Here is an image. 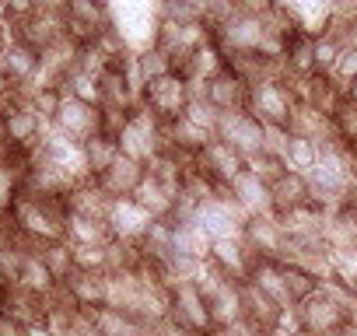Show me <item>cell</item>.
<instances>
[{"instance_id": "obj_1", "label": "cell", "mask_w": 357, "mask_h": 336, "mask_svg": "<svg viewBox=\"0 0 357 336\" xmlns=\"http://www.w3.org/2000/svg\"><path fill=\"white\" fill-rule=\"evenodd\" d=\"M109 22L130 53H144L158 43L161 0H109Z\"/></svg>"}, {"instance_id": "obj_2", "label": "cell", "mask_w": 357, "mask_h": 336, "mask_svg": "<svg viewBox=\"0 0 357 336\" xmlns=\"http://www.w3.org/2000/svg\"><path fill=\"white\" fill-rule=\"evenodd\" d=\"M161 126H165V123H161L151 109H144V105L137 102V109L126 116V123H123V130H119V137H116L119 154H126V158L147 165V161L161 151Z\"/></svg>"}, {"instance_id": "obj_3", "label": "cell", "mask_w": 357, "mask_h": 336, "mask_svg": "<svg viewBox=\"0 0 357 336\" xmlns=\"http://www.w3.org/2000/svg\"><path fill=\"white\" fill-rule=\"evenodd\" d=\"M193 221L204 228V235H207L211 242H225V238H242L249 214L231 200L228 190H221L218 197H211V200H204V204L197 207Z\"/></svg>"}, {"instance_id": "obj_4", "label": "cell", "mask_w": 357, "mask_h": 336, "mask_svg": "<svg viewBox=\"0 0 357 336\" xmlns=\"http://www.w3.org/2000/svg\"><path fill=\"white\" fill-rule=\"evenodd\" d=\"M140 105L151 109L161 123H172L186 112L190 105V81L186 77H178L175 70L172 74H161L154 81H147L140 88Z\"/></svg>"}, {"instance_id": "obj_5", "label": "cell", "mask_w": 357, "mask_h": 336, "mask_svg": "<svg viewBox=\"0 0 357 336\" xmlns=\"http://www.w3.org/2000/svg\"><path fill=\"white\" fill-rule=\"evenodd\" d=\"M168 298H172L168 315L183 326V329H190V333H197V336H207V333L214 329L207 294L197 287V280H175V284H168Z\"/></svg>"}, {"instance_id": "obj_6", "label": "cell", "mask_w": 357, "mask_h": 336, "mask_svg": "<svg viewBox=\"0 0 357 336\" xmlns=\"http://www.w3.org/2000/svg\"><path fill=\"white\" fill-rule=\"evenodd\" d=\"M294 95L284 81H263V84H252L249 88V102H245V112L259 123H277V126H287L291 123V109H294Z\"/></svg>"}, {"instance_id": "obj_7", "label": "cell", "mask_w": 357, "mask_h": 336, "mask_svg": "<svg viewBox=\"0 0 357 336\" xmlns=\"http://www.w3.org/2000/svg\"><path fill=\"white\" fill-rule=\"evenodd\" d=\"M263 22L256 11H245L238 8L225 25L214 29V43L221 46V53H259L263 46Z\"/></svg>"}, {"instance_id": "obj_8", "label": "cell", "mask_w": 357, "mask_h": 336, "mask_svg": "<svg viewBox=\"0 0 357 336\" xmlns=\"http://www.w3.org/2000/svg\"><path fill=\"white\" fill-rule=\"evenodd\" d=\"M214 140H225L245 161H252L256 154H263V123L252 119L249 112H221L218 130H214Z\"/></svg>"}, {"instance_id": "obj_9", "label": "cell", "mask_w": 357, "mask_h": 336, "mask_svg": "<svg viewBox=\"0 0 357 336\" xmlns=\"http://www.w3.org/2000/svg\"><path fill=\"white\" fill-rule=\"evenodd\" d=\"M53 130H60L63 137L84 144L88 137L98 133V105H88L74 95H63L60 98V109H56V119L50 123Z\"/></svg>"}, {"instance_id": "obj_10", "label": "cell", "mask_w": 357, "mask_h": 336, "mask_svg": "<svg viewBox=\"0 0 357 336\" xmlns=\"http://www.w3.org/2000/svg\"><path fill=\"white\" fill-rule=\"evenodd\" d=\"M105 224H109V235H112V238L137 245V242L151 231L154 217H151V214H147V211H144V207H140L133 197H123V200H112Z\"/></svg>"}, {"instance_id": "obj_11", "label": "cell", "mask_w": 357, "mask_h": 336, "mask_svg": "<svg viewBox=\"0 0 357 336\" xmlns=\"http://www.w3.org/2000/svg\"><path fill=\"white\" fill-rule=\"evenodd\" d=\"M298 315H301L305 336H329V333H336V329H343L350 322V315L336 301H329L322 291H315L312 298H305L298 305Z\"/></svg>"}, {"instance_id": "obj_12", "label": "cell", "mask_w": 357, "mask_h": 336, "mask_svg": "<svg viewBox=\"0 0 357 336\" xmlns=\"http://www.w3.org/2000/svg\"><path fill=\"white\" fill-rule=\"evenodd\" d=\"M0 123H4V137L11 140V147H39V140L46 133V123L32 109V102H18V105L4 109Z\"/></svg>"}, {"instance_id": "obj_13", "label": "cell", "mask_w": 357, "mask_h": 336, "mask_svg": "<svg viewBox=\"0 0 357 336\" xmlns=\"http://www.w3.org/2000/svg\"><path fill=\"white\" fill-rule=\"evenodd\" d=\"M197 165L204 168V172H207L218 186H228V183H235V176L245 172V158H242L235 147H228L225 140H211V144L197 154Z\"/></svg>"}, {"instance_id": "obj_14", "label": "cell", "mask_w": 357, "mask_h": 336, "mask_svg": "<svg viewBox=\"0 0 357 336\" xmlns=\"http://www.w3.org/2000/svg\"><path fill=\"white\" fill-rule=\"evenodd\" d=\"M204 95L218 112H245L249 102V84L242 77H235L228 67H221L214 77L204 81Z\"/></svg>"}, {"instance_id": "obj_15", "label": "cell", "mask_w": 357, "mask_h": 336, "mask_svg": "<svg viewBox=\"0 0 357 336\" xmlns=\"http://www.w3.org/2000/svg\"><path fill=\"white\" fill-rule=\"evenodd\" d=\"M95 183H98V190H102L105 197H112V200L133 197L137 186L144 183V165L133 161V158H126V154H119L102 176H95Z\"/></svg>"}, {"instance_id": "obj_16", "label": "cell", "mask_w": 357, "mask_h": 336, "mask_svg": "<svg viewBox=\"0 0 357 336\" xmlns=\"http://www.w3.org/2000/svg\"><path fill=\"white\" fill-rule=\"evenodd\" d=\"M242 242H245V249L256 259H277L280 256V245H284V231H280V224H277L273 214H256V217L245 221Z\"/></svg>"}, {"instance_id": "obj_17", "label": "cell", "mask_w": 357, "mask_h": 336, "mask_svg": "<svg viewBox=\"0 0 357 336\" xmlns=\"http://www.w3.org/2000/svg\"><path fill=\"white\" fill-rule=\"evenodd\" d=\"M287 130H291L294 137H305V140L319 144V147L336 140L333 116H326V112H319V109H312V105H301V102L291 109V123H287Z\"/></svg>"}, {"instance_id": "obj_18", "label": "cell", "mask_w": 357, "mask_h": 336, "mask_svg": "<svg viewBox=\"0 0 357 336\" xmlns=\"http://www.w3.org/2000/svg\"><path fill=\"white\" fill-rule=\"evenodd\" d=\"M228 280H245L256 256L245 249L242 238H225V242H211V256H207Z\"/></svg>"}, {"instance_id": "obj_19", "label": "cell", "mask_w": 357, "mask_h": 336, "mask_svg": "<svg viewBox=\"0 0 357 336\" xmlns=\"http://www.w3.org/2000/svg\"><path fill=\"white\" fill-rule=\"evenodd\" d=\"M228 193H231V200H235L249 217H256V214H273L270 186H266L263 179H256L249 168H245L242 176H235V183H228Z\"/></svg>"}, {"instance_id": "obj_20", "label": "cell", "mask_w": 357, "mask_h": 336, "mask_svg": "<svg viewBox=\"0 0 357 336\" xmlns=\"http://www.w3.org/2000/svg\"><path fill=\"white\" fill-rule=\"evenodd\" d=\"M238 294H242V315H245V319H252L263 333H273L277 315H280V308H284V305H277L270 294H263L252 280H238Z\"/></svg>"}, {"instance_id": "obj_21", "label": "cell", "mask_w": 357, "mask_h": 336, "mask_svg": "<svg viewBox=\"0 0 357 336\" xmlns=\"http://www.w3.org/2000/svg\"><path fill=\"white\" fill-rule=\"evenodd\" d=\"M172 224V249L175 256L183 259H193V263H204L211 256V238L204 235V228L190 217V221H168Z\"/></svg>"}, {"instance_id": "obj_22", "label": "cell", "mask_w": 357, "mask_h": 336, "mask_svg": "<svg viewBox=\"0 0 357 336\" xmlns=\"http://www.w3.org/2000/svg\"><path fill=\"white\" fill-rule=\"evenodd\" d=\"M270 200H273V214L305 207V204H308V176L291 172V168H287V172L270 186Z\"/></svg>"}, {"instance_id": "obj_23", "label": "cell", "mask_w": 357, "mask_h": 336, "mask_svg": "<svg viewBox=\"0 0 357 336\" xmlns=\"http://www.w3.org/2000/svg\"><path fill=\"white\" fill-rule=\"evenodd\" d=\"M207 305H211V322H214V329H218V326H228V322H235V319H242L238 280H225V284H218V287L207 294Z\"/></svg>"}, {"instance_id": "obj_24", "label": "cell", "mask_w": 357, "mask_h": 336, "mask_svg": "<svg viewBox=\"0 0 357 336\" xmlns=\"http://www.w3.org/2000/svg\"><path fill=\"white\" fill-rule=\"evenodd\" d=\"M322 242L329 249H357V214L347 207H336L333 214H326Z\"/></svg>"}, {"instance_id": "obj_25", "label": "cell", "mask_w": 357, "mask_h": 336, "mask_svg": "<svg viewBox=\"0 0 357 336\" xmlns=\"http://www.w3.org/2000/svg\"><path fill=\"white\" fill-rule=\"evenodd\" d=\"M245 280H252V284H256L263 294H270L277 305H284V308L291 305V301H287V287H284V263H277V259H256Z\"/></svg>"}, {"instance_id": "obj_26", "label": "cell", "mask_w": 357, "mask_h": 336, "mask_svg": "<svg viewBox=\"0 0 357 336\" xmlns=\"http://www.w3.org/2000/svg\"><path fill=\"white\" fill-rule=\"evenodd\" d=\"M133 200H137L154 221H168V217H172V207H175V197H172L165 186H158L147 172H144V183L137 186Z\"/></svg>"}, {"instance_id": "obj_27", "label": "cell", "mask_w": 357, "mask_h": 336, "mask_svg": "<svg viewBox=\"0 0 357 336\" xmlns=\"http://www.w3.org/2000/svg\"><path fill=\"white\" fill-rule=\"evenodd\" d=\"M81 147H84V161H88V176H91V179H95V176H102L105 168L119 158V144H116L112 137H105V133L88 137Z\"/></svg>"}, {"instance_id": "obj_28", "label": "cell", "mask_w": 357, "mask_h": 336, "mask_svg": "<svg viewBox=\"0 0 357 336\" xmlns=\"http://www.w3.org/2000/svg\"><path fill=\"white\" fill-rule=\"evenodd\" d=\"M284 287H287V301L291 305H301L305 298H312L319 291V280L308 270H301L294 263H284Z\"/></svg>"}, {"instance_id": "obj_29", "label": "cell", "mask_w": 357, "mask_h": 336, "mask_svg": "<svg viewBox=\"0 0 357 336\" xmlns=\"http://www.w3.org/2000/svg\"><path fill=\"white\" fill-rule=\"evenodd\" d=\"M315 158H319V144H312V140L291 133V144H287V154H284V165L291 168V172H301V176H305L308 168L315 165Z\"/></svg>"}, {"instance_id": "obj_30", "label": "cell", "mask_w": 357, "mask_h": 336, "mask_svg": "<svg viewBox=\"0 0 357 336\" xmlns=\"http://www.w3.org/2000/svg\"><path fill=\"white\" fill-rule=\"evenodd\" d=\"M340 56H343V43L326 36V32H319L315 36V74H333Z\"/></svg>"}, {"instance_id": "obj_31", "label": "cell", "mask_w": 357, "mask_h": 336, "mask_svg": "<svg viewBox=\"0 0 357 336\" xmlns=\"http://www.w3.org/2000/svg\"><path fill=\"white\" fill-rule=\"evenodd\" d=\"M133 60H137V70H140V81H144V84L154 81V77H161V74H172V60H168L158 46H151V49H144V53H133Z\"/></svg>"}, {"instance_id": "obj_32", "label": "cell", "mask_w": 357, "mask_h": 336, "mask_svg": "<svg viewBox=\"0 0 357 336\" xmlns=\"http://www.w3.org/2000/svg\"><path fill=\"white\" fill-rule=\"evenodd\" d=\"M333 126H336V140L343 147H357V105L343 102L336 112H333Z\"/></svg>"}, {"instance_id": "obj_33", "label": "cell", "mask_w": 357, "mask_h": 336, "mask_svg": "<svg viewBox=\"0 0 357 336\" xmlns=\"http://www.w3.org/2000/svg\"><path fill=\"white\" fill-rule=\"evenodd\" d=\"M245 168H249L256 179H263L266 186H273V183L287 172V165H284L280 158H270V154H256L252 161H245Z\"/></svg>"}, {"instance_id": "obj_34", "label": "cell", "mask_w": 357, "mask_h": 336, "mask_svg": "<svg viewBox=\"0 0 357 336\" xmlns=\"http://www.w3.org/2000/svg\"><path fill=\"white\" fill-rule=\"evenodd\" d=\"M287 144H291V130H287V126L263 123V154H270V158H280V161H284Z\"/></svg>"}, {"instance_id": "obj_35", "label": "cell", "mask_w": 357, "mask_h": 336, "mask_svg": "<svg viewBox=\"0 0 357 336\" xmlns=\"http://www.w3.org/2000/svg\"><path fill=\"white\" fill-rule=\"evenodd\" d=\"M329 263H333V277L343 284L357 280V249H329Z\"/></svg>"}, {"instance_id": "obj_36", "label": "cell", "mask_w": 357, "mask_h": 336, "mask_svg": "<svg viewBox=\"0 0 357 336\" xmlns=\"http://www.w3.org/2000/svg\"><path fill=\"white\" fill-rule=\"evenodd\" d=\"M15 200V172L8 165H0V211Z\"/></svg>"}, {"instance_id": "obj_37", "label": "cell", "mask_w": 357, "mask_h": 336, "mask_svg": "<svg viewBox=\"0 0 357 336\" xmlns=\"http://www.w3.org/2000/svg\"><path fill=\"white\" fill-rule=\"evenodd\" d=\"M15 43V32H11V25L4 22V18H0V56H4V49Z\"/></svg>"}, {"instance_id": "obj_38", "label": "cell", "mask_w": 357, "mask_h": 336, "mask_svg": "<svg viewBox=\"0 0 357 336\" xmlns=\"http://www.w3.org/2000/svg\"><path fill=\"white\" fill-rule=\"evenodd\" d=\"M343 102H350V105H357V77L343 84Z\"/></svg>"}, {"instance_id": "obj_39", "label": "cell", "mask_w": 357, "mask_h": 336, "mask_svg": "<svg viewBox=\"0 0 357 336\" xmlns=\"http://www.w3.org/2000/svg\"><path fill=\"white\" fill-rule=\"evenodd\" d=\"M178 4H186V8H193L200 18H204V8H207V0H178Z\"/></svg>"}]
</instances>
